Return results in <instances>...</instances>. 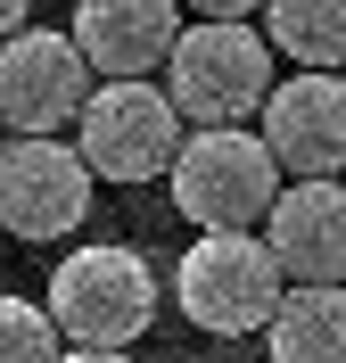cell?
<instances>
[{
	"label": "cell",
	"mask_w": 346,
	"mask_h": 363,
	"mask_svg": "<svg viewBox=\"0 0 346 363\" xmlns=\"http://www.w3.org/2000/svg\"><path fill=\"white\" fill-rule=\"evenodd\" d=\"M74 42L99 74H149L182 42V0H74Z\"/></svg>",
	"instance_id": "10"
},
{
	"label": "cell",
	"mask_w": 346,
	"mask_h": 363,
	"mask_svg": "<svg viewBox=\"0 0 346 363\" xmlns=\"http://www.w3.org/2000/svg\"><path fill=\"white\" fill-rule=\"evenodd\" d=\"M91 91H99V67L83 58L74 33L25 25L0 42V133H67Z\"/></svg>",
	"instance_id": "7"
},
{
	"label": "cell",
	"mask_w": 346,
	"mask_h": 363,
	"mask_svg": "<svg viewBox=\"0 0 346 363\" xmlns=\"http://www.w3.org/2000/svg\"><path fill=\"white\" fill-rule=\"evenodd\" d=\"M58 363H132V355H124V347H67Z\"/></svg>",
	"instance_id": "16"
},
{
	"label": "cell",
	"mask_w": 346,
	"mask_h": 363,
	"mask_svg": "<svg viewBox=\"0 0 346 363\" xmlns=\"http://www.w3.org/2000/svg\"><path fill=\"white\" fill-rule=\"evenodd\" d=\"M0 149H8V140H0Z\"/></svg>",
	"instance_id": "17"
},
{
	"label": "cell",
	"mask_w": 346,
	"mask_h": 363,
	"mask_svg": "<svg viewBox=\"0 0 346 363\" xmlns=\"http://www.w3.org/2000/svg\"><path fill=\"white\" fill-rule=\"evenodd\" d=\"M264 240H272L280 272L289 281H346V182H280L272 215H264Z\"/></svg>",
	"instance_id": "9"
},
{
	"label": "cell",
	"mask_w": 346,
	"mask_h": 363,
	"mask_svg": "<svg viewBox=\"0 0 346 363\" xmlns=\"http://www.w3.org/2000/svg\"><path fill=\"white\" fill-rule=\"evenodd\" d=\"M58 355H67V339H58L50 306L0 289V363H58Z\"/></svg>",
	"instance_id": "13"
},
{
	"label": "cell",
	"mask_w": 346,
	"mask_h": 363,
	"mask_svg": "<svg viewBox=\"0 0 346 363\" xmlns=\"http://www.w3.org/2000/svg\"><path fill=\"white\" fill-rule=\"evenodd\" d=\"M264 149L280 157V174H297V182L346 174V74L338 67L280 74L272 99H264Z\"/></svg>",
	"instance_id": "8"
},
{
	"label": "cell",
	"mask_w": 346,
	"mask_h": 363,
	"mask_svg": "<svg viewBox=\"0 0 346 363\" xmlns=\"http://www.w3.org/2000/svg\"><path fill=\"white\" fill-rule=\"evenodd\" d=\"M272 58L280 50L248 17H198L182 25V42L165 58V91H173L182 124H248V116H264V99L280 83Z\"/></svg>",
	"instance_id": "2"
},
{
	"label": "cell",
	"mask_w": 346,
	"mask_h": 363,
	"mask_svg": "<svg viewBox=\"0 0 346 363\" xmlns=\"http://www.w3.org/2000/svg\"><path fill=\"white\" fill-rule=\"evenodd\" d=\"M165 190L190 215V231H255L280 199V157L248 124H198L165 174Z\"/></svg>",
	"instance_id": "3"
},
{
	"label": "cell",
	"mask_w": 346,
	"mask_h": 363,
	"mask_svg": "<svg viewBox=\"0 0 346 363\" xmlns=\"http://www.w3.org/2000/svg\"><path fill=\"white\" fill-rule=\"evenodd\" d=\"M272 363H346V281H289L280 314L264 322Z\"/></svg>",
	"instance_id": "11"
},
{
	"label": "cell",
	"mask_w": 346,
	"mask_h": 363,
	"mask_svg": "<svg viewBox=\"0 0 346 363\" xmlns=\"http://www.w3.org/2000/svg\"><path fill=\"white\" fill-rule=\"evenodd\" d=\"M190 17H264V0H182Z\"/></svg>",
	"instance_id": "14"
},
{
	"label": "cell",
	"mask_w": 346,
	"mask_h": 363,
	"mask_svg": "<svg viewBox=\"0 0 346 363\" xmlns=\"http://www.w3.org/2000/svg\"><path fill=\"white\" fill-rule=\"evenodd\" d=\"M173 297H182L190 330H214V339H264V322L280 314L289 297V272H280L272 240L264 231H198L173 264Z\"/></svg>",
	"instance_id": "1"
},
{
	"label": "cell",
	"mask_w": 346,
	"mask_h": 363,
	"mask_svg": "<svg viewBox=\"0 0 346 363\" xmlns=\"http://www.w3.org/2000/svg\"><path fill=\"white\" fill-rule=\"evenodd\" d=\"M25 25H33V0H0V42H8V33H25Z\"/></svg>",
	"instance_id": "15"
},
{
	"label": "cell",
	"mask_w": 346,
	"mask_h": 363,
	"mask_svg": "<svg viewBox=\"0 0 346 363\" xmlns=\"http://www.w3.org/2000/svg\"><path fill=\"white\" fill-rule=\"evenodd\" d=\"M264 42L289 67H346V0H264Z\"/></svg>",
	"instance_id": "12"
},
{
	"label": "cell",
	"mask_w": 346,
	"mask_h": 363,
	"mask_svg": "<svg viewBox=\"0 0 346 363\" xmlns=\"http://www.w3.org/2000/svg\"><path fill=\"white\" fill-rule=\"evenodd\" d=\"M91 182L99 174L83 165L74 140L17 133L8 149H0V231H8V240H33V248L83 231V215H91Z\"/></svg>",
	"instance_id": "6"
},
{
	"label": "cell",
	"mask_w": 346,
	"mask_h": 363,
	"mask_svg": "<svg viewBox=\"0 0 346 363\" xmlns=\"http://www.w3.org/2000/svg\"><path fill=\"white\" fill-rule=\"evenodd\" d=\"M50 322H58V339L67 347H124L157 322V272L149 256L124 248V240H91V248H74L67 264L50 272Z\"/></svg>",
	"instance_id": "4"
},
{
	"label": "cell",
	"mask_w": 346,
	"mask_h": 363,
	"mask_svg": "<svg viewBox=\"0 0 346 363\" xmlns=\"http://www.w3.org/2000/svg\"><path fill=\"white\" fill-rule=\"evenodd\" d=\"M182 140L190 124L173 108V91L149 83V74H99V91L74 116V149L99 182H165Z\"/></svg>",
	"instance_id": "5"
}]
</instances>
